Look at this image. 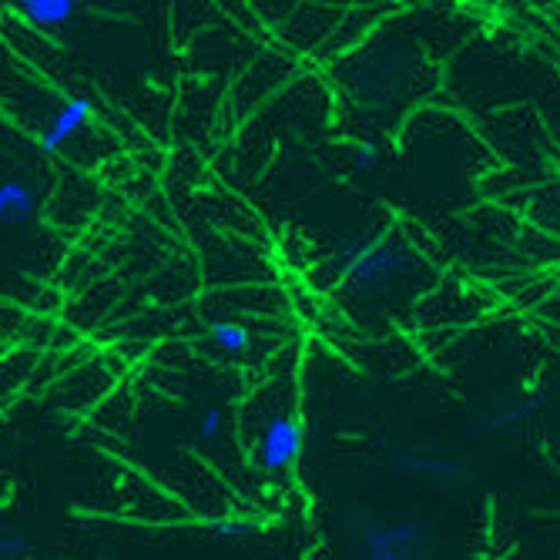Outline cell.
Instances as JSON below:
<instances>
[{
	"label": "cell",
	"mask_w": 560,
	"mask_h": 560,
	"mask_svg": "<svg viewBox=\"0 0 560 560\" xmlns=\"http://www.w3.org/2000/svg\"><path fill=\"white\" fill-rule=\"evenodd\" d=\"M399 467L423 474V477H436V480H450L453 474H467L464 464H453V460H399Z\"/></svg>",
	"instance_id": "7"
},
{
	"label": "cell",
	"mask_w": 560,
	"mask_h": 560,
	"mask_svg": "<svg viewBox=\"0 0 560 560\" xmlns=\"http://www.w3.org/2000/svg\"><path fill=\"white\" fill-rule=\"evenodd\" d=\"M376 165H380V148L376 144L355 148V172H373Z\"/></svg>",
	"instance_id": "10"
},
{
	"label": "cell",
	"mask_w": 560,
	"mask_h": 560,
	"mask_svg": "<svg viewBox=\"0 0 560 560\" xmlns=\"http://www.w3.org/2000/svg\"><path fill=\"white\" fill-rule=\"evenodd\" d=\"M406 266V256L393 242H366L360 248H352L342 262V279L355 289H373L399 276Z\"/></svg>",
	"instance_id": "1"
},
{
	"label": "cell",
	"mask_w": 560,
	"mask_h": 560,
	"mask_svg": "<svg viewBox=\"0 0 560 560\" xmlns=\"http://www.w3.org/2000/svg\"><path fill=\"white\" fill-rule=\"evenodd\" d=\"M14 8L37 31H58L78 18V0H14Z\"/></svg>",
	"instance_id": "5"
},
{
	"label": "cell",
	"mask_w": 560,
	"mask_h": 560,
	"mask_svg": "<svg viewBox=\"0 0 560 560\" xmlns=\"http://www.w3.org/2000/svg\"><path fill=\"white\" fill-rule=\"evenodd\" d=\"M31 550V544L24 537H14V534H0V560L8 557H24Z\"/></svg>",
	"instance_id": "9"
},
{
	"label": "cell",
	"mask_w": 560,
	"mask_h": 560,
	"mask_svg": "<svg viewBox=\"0 0 560 560\" xmlns=\"http://www.w3.org/2000/svg\"><path fill=\"white\" fill-rule=\"evenodd\" d=\"M209 336H212V342H215L222 352H229V355L245 352V349H248V339H252L248 329L238 326V323H212Z\"/></svg>",
	"instance_id": "6"
},
{
	"label": "cell",
	"mask_w": 560,
	"mask_h": 560,
	"mask_svg": "<svg viewBox=\"0 0 560 560\" xmlns=\"http://www.w3.org/2000/svg\"><path fill=\"white\" fill-rule=\"evenodd\" d=\"M360 550L373 560H402L427 550V527L420 521L370 524L360 534Z\"/></svg>",
	"instance_id": "2"
},
{
	"label": "cell",
	"mask_w": 560,
	"mask_h": 560,
	"mask_svg": "<svg viewBox=\"0 0 560 560\" xmlns=\"http://www.w3.org/2000/svg\"><path fill=\"white\" fill-rule=\"evenodd\" d=\"M91 115H94L91 97H71L68 105H65L55 118H50V125L44 128L40 148H44V151H58V148H65V144L91 121Z\"/></svg>",
	"instance_id": "4"
},
{
	"label": "cell",
	"mask_w": 560,
	"mask_h": 560,
	"mask_svg": "<svg viewBox=\"0 0 560 560\" xmlns=\"http://www.w3.org/2000/svg\"><path fill=\"white\" fill-rule=\"evenodd\" d=\"M302 453V423L295 417H272L266 433H262V467L269 474H282L289 470Z\"/></svg>",
	"instance_id": "3"
},
{
	"label": "cell",
	"mask_w": 560,
	"mask_h": 560,
	"mask_svg": "<svg viewBox=\"0 0 560 560\" xmlns=\"http://www.w3.org/2000/svg\"><path fill=\"white\" fill-rule=\"evenodd\" d=\"M222 410H219V406H212V410L206 413V417H201V427H198V436L201 440H219V433H222Z\"/></svg>",
	"instance_id": "8"
},
{
	"label": "cell",
	"mask_w": 560,
	"mask_h": 560,
	"mask_svg": "<svg viewBox=\"0 0 560 560\" xmlns=\"http://www.w3.org/2000/svg\"><path fill=\"white\" fill-rule=\"evenodd\" d=\"M0 229H8V195H4V182H0Z\"/></svg>",
	"instance_id": "11"
}]
</instances>
